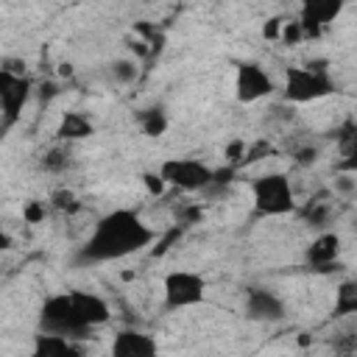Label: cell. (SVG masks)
I'll use <instances>...</instances> for the list:
<instances>
[{"label":"cell","mask_w":357,"mask_h":357,"mask_svg":"<svg viewBox=\"0 0 357 357\" xmlns=\"http://www.w3.org/2000/svg\"><path fill=\"white\" fill-rule=\"evenodd\" d=\"M156 240L153 226L137 212V209H112L95 220L89 229V237L84 240L78 259L84 265H100V262H117L126 257H134L145 251Z\"/></svg>","instance_id":"cell-1"},{"label":"cell","mask_w":357,"mask_h":357,"mask_svg":"<svg viewBox=\"0 0 357 357\" xmlns=\"http://www.w3.org/2000/svg\"><path fill=\"white\" fill-rule=\"evenodd\" d=\"M112 307L103 296L89 290H64L53 293L39 307V332L67 335L81 340L84 332L109 324Z\"/></svg>","instance_id":"cell-2"},{"label":"cell","mask_w":357,"mask_h":357,"mask_svg":"<svg viewBox=\"0 0 357 357\" xmlns=\"http://www.w3.org/2000/svg\"><path fill=\"white\" fill-rule=\"evenodd\" d=\"M335 78L326 64H296L284 70L282 81V100L301 106V103H315L329 95H335Z\"/></svg>","instance_id":"cell-3"},{"label":"cell","mask_w":357,"mask_h":357,"mask_svg":"<svg viewBox=\"0 0 357 357\" xmlns=\"http://www.w3.org/2000/svg\"><path fill=\"white\" fill-rule=\"evenodd\" d=\"M251 204L259 218H284L296 212V192L287 173L271 170L251 181Z\"/></svg>","instance_id":"cell-4"},{"label":"cell","mask_w":357,"mask_h":357,"mask_svg":"<svg viewBox=\"0 0 357 357\" xmlns=\"http://www.w3.org/2000/svg\"><path fill=\"white\" fill-rule=\"evenodd\" d=\"M206 298V279L198 271L190 268H173L162 279V301L165 310L178 312V310H192L204 304Z\"/></svg>","instance_id":"cell-5"},{"label":"cell","mask_w":357,"mask_h":357,"mask_svg":"<svg viewBox=\"0 0 357 357\" xmlns=\"http://www.w3.org/2000/svg\"><path fill=\"white\" fill-rule=\"evenodd\" d=\"M156 173L165 181V187H173V190H181V192L206 190L209 184H215V176H218L206 162L192 159V156H170L159 165Z\"/></svg>","instance_id":"cell-6"},{"label":"cell","mask_w":357,"mask_h":357,"mask_svg":"<svg viewBox=\"0 0 357 357\" xmlns=\"http://www.w3.org/2000/svg\"><path fill=\"white\" fill-rule=\"evenodd\" d=\"M276 92L273 75L259 61H243L234 70V98L240 103H259Z\"/></svg>","instance_id":"cell-7"},{"label":"cell","mask_w":357,"mask_h":357,"mask_svg":"<svg viewBox=\"0 0 357 357\" xmlns=\"http://www.w3.org/2000/svg\"><path fill=\"white\" fill-rule=\"evenodd\" d=\"M243 315L257 324H279L287 318V304L271 287H248L243 293Z\"/></svg>","instance_id":"cell-8"},{"label":"cell","mask_w":357,"mask_h":357,"mask_svg":"<svg viewBox=\"0 0 357 357\" xmlns=\"http://www.w3.org/2000/svg\"><path fill=\"white\" fill-rule=\"evenodd\" d=\"M28 95H31V81L25 75L0 70V109H3V128L6 131L20 120V112L25 106Z\"/></svg>","instance_id":"cell-9"},{"label":"cell","mask_w":357,"mask_h":357,"mask_svg":"<svg viewBox=\"0 0 357 357\" xmlns=\"http://www.w3.org/2000/svg\"><path fill=\"white\" fill-rule=\"evenodd\" d=\"M109 357H159V340L151 332L126 326L112 335Z\"/></svg>","instance_id":"cell-10"},{"label":"cell","mask_w":357,"mask_h":357,"mask_svg":"<svg viewBox=\"0 0 357 357\" xmlns=\"http://www.w3.org/2000/svg\"><path fill=\"white\" fill-rule=\"evenodd\" d=\"M343 11V3H332V0H312L304 3L298 11V22L304 28V36H318L329 22H335Z\"/></svg>","instance_id":"cell-11"},{"label":"cell","mask_w":357,"mask_h":357,"mask_svg":"<svg viewBox=\"0 0 357 357\" xmlns=\"http://www.w3.org/2000/svg\"><path fill=\"white\" fill-rule=\"evenodd\" d=\"M31 357H84V346L75 337L67 335H47L39 332L33 337V351Z\"/></svg>","instance_id":"cell-12"},{"label":"cell","mask_w":357,"mask_h":357,"mask_svg":"<svg viewBox=\"0 0 357 357\" xmlns=\"http://www.w3.org/2000/svg\"><path fill=\"white\" fill-rule=\"evenodd\" d=\"M340 254V237L332 234V231H324L318 234L310 245H307V262L315 265V268H326L329 262H335Z\"/></svg>","instance_id":"cell-13"},{"label":"cell","mask_w":357,"mask_h":357,"mask_svg":"<svg viewBox=\"0 0 357 357\" xmlns=\"http://www.w3.org/2000/svg\"><path fill=\"white\" fill-rule=\"evenodd\" d=\"M89 134H92V120L86 114H81V112H67L61 117L59 128H56L59 142H67V145H73L75 139H84Z\"/></svg>","instance_id":"cell-14"},{"label":"cell","mask_w":357,"mask_h":357,"mask_svg":"<svg viewBox=\"0 0 357 357\" xmlns=\"http://www.w3.org/2000/svg\"><path fill=\"white\" fill-rule=\"evenodd\" d=\"M39 165H42L45 173H53V176L67 173V167L73 165V145H67V142H56V145H50V148L42 153Z\"/></svg>","instance_id":"cell-15"},{"label":"cell","mask_w":357,"mask_h":357,"mask_svg":"<svg viewBox=\"0 0 357 357\" xmlns=\"http://www.w3.org/2000/svg\"><path fill=\"white\" fill-rule=\"evenodd\" d=\"M335 315L337 318H349V315H357V279H349V282H340L337 290H335Z\"/></svg>","instance_id":"cell-16"},{"label":"cell","mask_w":357,"mask_h":357,"mask_svg":"<svg viewBox=\"0 0 357 357\" xmlns=\"http://www.w3.org/2000/svg\"><path fill=\"white\" fill-rule=\"evenodd\" d=\"M167 126H170V120L162 106H151V109L139 112V128L145 137H162L167 131Z\"/></svg>","instance_id":"cell-17"},{"label":"cell","mask_w":357,"mask_h":357,"mask_svg":"<svg viewBox=\"0 0 357 357\" xmlns=\"http://www.w3.org/2000/svg\"><path fill=\"white\" fill-rule=\"evenodd\" d=\"M137 75H139V64H137L134 59L120 56V59H112V61H109V78H112L114 84L128 86V84L137 81Z\"/></svg>","instance_id":"cell-18"},{"label":"cell","mask_w":357,"mask_h":357,"mask_svg":"<svg viewBox=\"0 0 357 357\" xmlns=\"http://www.w3.org/2000/svg\"><path fill=\"white\" fill-rule=\"evenodd\" d=\"M332 351L335 357H354L357 354V329L351 324H343L337 335H332Z\"/></svg>","instance_id":"cell-19"},{"label":"cell","mask_w":357,"mask_h":357,"mask_svg":"<svg viewBox=\"0 0 357 357\" xmlns=\"http://www.w3.org/2000/svg\"><path fill=\"white\" fill-rule=\"evenodd\" d=\"M337 173L357 176V134H351L343 142V151H340V159H337Z\"/></svg>","instance_id":"cell-20"},{"label":"cell","mask_w":357,"mask_h":357,"mask_svg":"<svg viewBox=\"0 0 357 357\" xmlns=\"http://www.w3.org/2000/svg\"><path fill=\"white\" fill-rule=\"evenodd\" d=\"M332 190H335V195H340V198H346V201L357 198V176L337 173L335 181H332Z\"/></svg>","instance_id":"cell-21"},{"label":"cell","mask_w":357,"mask_h":357,"mask_svg":"<svg viewBox=\"0 0 357 357\" xmlns=\"http://www.w3.org/2000/svg\"><path fill=\"white\" fill-rule=\"evenodd\" d=\"M223 153H226V162H237L240 156H245V142H243V139H234V142L226 145Z\"/></svg>","instance_id":"cell-22"},{"label":"cell","mask_w":357,"mask_h":357,"mask_svg":"<svg viewBox=\"0 0 357 357\" xmlns=\"http://www.w3.org/2000/svg\"><path fill=\"white\" fill-rule=\"evenodd\" d=\"M22 218H25L28 223H39V220L45 218V204H28V206L22 209Z\"/></svg>","instance_id":"cell-23"},{"label":"cell","mask_w":357,"mask_h":357,"mask_svg":"<svg viewBox=\"0 0 357 357\" xmlns=\"http://www.w3.org/2000/svg\"><path fill=\"white\" fill-rule=\"evenodd\" d=\"M282 20H268L265 22V28H262V33H265V39H282Z\"/></svg>","instance_id":"cell-24"},{"label":"cell","mask_w":357,"mask_h":357,"mask_svg":"<svg viewBox=\"0 0 357 357\" xmlns=\"http://www.w3.org/2000/svg\"><path fill=\"white\" fill-rule=\"evenodd\" d=\"M351 226H354V231H357V215H354V223H351Z\"/></svg>","instance_id":"cell-25"}]
</instances>
